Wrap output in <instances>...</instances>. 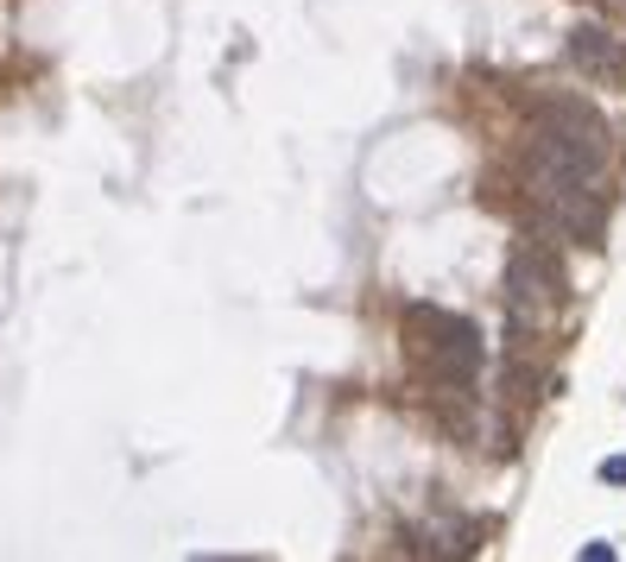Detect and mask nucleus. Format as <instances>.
Instances as JSON below:
<instances>
[{"label":"nucleus","mask_w":626,"mask_h":562,"mask_svg":"<svg viewBox=\"0 0 626 562\" xmlns=\"http://www.w3.org/2000/svg\"><path fill=\"white\" fill-rule=\"evenodd\" d=\"M405 342L443 386H469L475 367H481V329L450 310H431V304H411L405 310Z\"/></svg>","instance_id":"obj_2"},{"label":"nucleus","mask_w":626,"mask_h":562,"mask_svg":"<svg viewBox=\"0 0 626 562\" xmlns=\"http://www.w3.org/2000/svg\"><path fill=\"white\" fill-rule=\"evenodd\" d=\"M507 297L519 316H538L550 304H564V272H557V259H545L538 247H519L507 266Z\"/></svg>","instance_id":"obj_3"},{"label":"nucleus","mask_w":626,"mask_h":562,"mask_svg":"<svg viewBox=\"0 0 626 562\" xmlns=\"http://www.w3.org/2000/svg\"><path fill=\"white\" fill-rule=\"evenodd\" d=\"M601 481H614V486H626V455H614V462H601Z\"/></svg>","instance_id":"obj_5"},{"label":"nucleus","mask_w":626,"mask_h":562,"mask_svg":"<svg viewBox=\"0 0 626 562\" xmlns=\"http://www.w3.org/2000/svg\"><path fill=\"white\" fill-rule=\"evenodd\" d=\"M526 158H531V190L545 196L550 209L564 215L583 240H595V234H601V215H595V184H601V171H607V134H601V120L588 115V108H576V101H557V108H545V115H538Z\"/></svg>","instance_id":"obj_1"},{"label":"nucleus","mask_w":626,"mask_h":562,"mask_svg":"<svg viewBox=\"0 0 626 562\" xmlns=\"http://www.w3.org/2000/svg\"><path fill=\"white\" fill-rule=\"evenodd\" d=\"M569 58L583 63L588 77H614V70H620V45L607 39L601 26H576V39H569Z\"/></svg>","instance_id":"obj_4"}]
</instances>
